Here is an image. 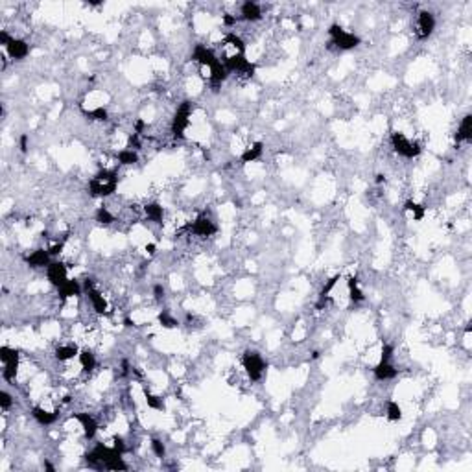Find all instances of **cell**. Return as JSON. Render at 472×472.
Here are the masks:
<instances>
[{"instance_id": "60d3db41", "label": "cell", "mask_w": 472, "mask_h": 472, "mask_svg": "<svg viewBox=\"0 0 472 472\" xmlns=\"http://www.w3.org/2000/svg\"><path fill=\"white\" fill-rule=\"evenodd\" d=\"M146 251H148L149 255H153V253H155V245L153 244H148V245H146Z\"/></svg>"}, {"instance_id": "f35d334b", "label": "cell", "mask_w": 472, "mask_h": 472, "mask_svg": "<svg viewBox=\"0 0 472 472\" xmlns=\"http://www.w3.org/2000/svg\"><path fill=\"white\" fill-rule=\"evenodd\" d=\"M19 146H21V151H23V153L28 151V135H21V138H19Z\"/></svg>"}, {"instance_id": "603a6c76", "label": "cell", "mask_w": 472, "mask_h": 472, "mask_svg": "<svg viewBox=\"0 0 472 472\" xmlns=\"http://www.w3.org/2000/svg\"><path fill=\"white\" fill-rule=\"evenodd\" d=\"M347 288H349V297H351V301H353V302H362L365 299L364 291L360 290L358 279H356V277H349Z\"/></svg>"}, {"instance_id": "ba28073f", "label": "cell", "mask_w": 472, "mask_h": 472, "mask_svg": "<svg viewBox=\"0 0 472 472\" xmlns=\"http://www.w3.org/2000/svg\"><path fill=\"white\" fill-rule=\"evenodd\" d=\"M46 279L50 284H54L56 288L67 282L69 280V271H67V266L63 262H50L48 267H46Z\"/></svg>"}, {"instance_id": "4316f807", "label": "cell", "mask_w": 472, "mask_h": 472, "mask_svg": "<svg viewBox=\"0 0 472 472\" xmlns=\"http://www.w3.org/2000/svg\"><path fill=\"white\" fill-rule=\"evenodd\" d=\"M96 222L102 225H111L114 222V216L107 211V207H100L96 211Z\"/></svg>"}, {"instance_id": "d6986e66", "label": "cell", "mask_w": 472, "mask_h": 472, "mask_svg": "<svg viewBox=\"0 0 472 472\" xmlns=\"http://www.w3.org/2000/svg\"><path fill=\"white\" fill-rule=\"evenodd\" d=\"M144 214L153 223H163V220H165V209L159 203H148L144 207Z\"/></svg>"}, {"instance_id": "2e32d148", "label": "cell", "mask_w": 472, "mask_h": 472, "mask_svg": "<svg viewBox=\"0 0 472 472\" xmlns=\"http://www.w3.org/2000/svg\"><path fill=\"white\" fill-rule=\"evenodd\" d=\"M52 255L48 253V249H35L30 256H26V264L30 267H48L50 264Z\"/></svg>"}, {"instance_id": "e575fe53", "label": "cell", "mask_w": 472, "mask_h": 472, "mask_svg": "<svg viewBox=\"0 0 472 472\" xmlns=\"http://www.w3.org/2000/svg\"><path fill=\"white\" fill-rule=\"evenodd\" d=\"M63 247H65V242H57V244H54L52 247H48V253H50L52 256H57L63 251Z\"/></svg>"}, {"instance_id": "52a82bcc", "label": "cell", "mask_w": 472, "mask_h": 472, "mask_svg": "<svg viewBox=\"0 0 472 472\" xmlns=\"http://www.w3.org/2000/svg\"><path fill=\"white\" fill-rule=\"evenodd\" d=\"M435 30V17L430 12H421L417 15V30L415 34L421 41L428 39Z\"/></svg>"}, {"instance_id": "b9f144b4", "label": "cell", "mask_w": 472, "mask_h": 472, "mask_svg": "<svg viewBox=\"0 0 472 472\" xmlns=\"http://www.w3.org/2000/svg\"><path fill=\"white\" fill-rule=\"evenodd\" d=\"M45 468H48V470H56V468H54V465H50V463H45Z\"/></svg>"}, {"instance_id": "d6a6232c", "label": "cell", "mask_w": 472, "mask_h": 472, "mask_svg": "<svg viewBox=\"0 0 472 472\" xmlns=\"http://www.w3.org/2000/svg\"><path fill=\"white\" fill-rule=\"evenodd\" d=\"M0 406H2V410H4V411H8L13 406V398H12V395H10L8 391L0 393Z\"/></svg>"}, {"instance_id": "7c38bea8", "label": "cell", "mask_w": 472, "mask_h": 472, "mask_svg": "<svg viewBox=\"0 0 472 472\" xmlns=\"http://www.w3.org/2000/svg\"><path fill=\"white\" fill-rule=\"evenodd\" d=\"M6 52H8V56L12 57V59H17V61H19V59H24V57L30 54V45L26 43V41L15 39V37H13L12 43L6 46Z\"/></svg>"}, {"instance_id": "ab89813d", "label": "cell", "mask_w": 472, "mask_h": 472, "mask_svg": "<svg viewBox=\"0 0 472 472\" xmlns=\"http://www.w3.org/2000/svg\"><path fill=\"white\" fill-rule=\"evenodd\" d=\"M144 125H146V124H144V120H137V124H135V133H137V135H140V133H142Z\"/></svg>"}, {"instance_id": "8992f818", "label": "cell", "mask_w": 472, "mask_h": 472, "mask_svg": "<svg viewBox=\"0 0 472 472\" xmlns=\"http://www.w3.org/2000/svg\"><path fill=\"white\" fill-rule=\"evenodd\" d=\"M190 114H192V103L183 102L176 111V116L172 120V133L176 138L185 137V131L190 125Z\"/></svg>"}, {"instance_id": "83f0119b", "label": "cell", "mask_w": 472, "mask_h": 472, "mask_svg": "<svg viewBox=\"0 0 472 472\" xmlns=\"http://www.w3.org/2000/svg\"><path fill=\"white\" fill-rule=\"evenodd\" d=\"M146 404H148V408H151V410H159V411L165 410L163 398L157 397V395H151V393H146Z\"/></svg>"}, {"instance_id": "e0dca14e", "label": "cell", "mask_w": 472, "mask_h": 472, "mask_svg": "<svg viewBox=\"0 0 472 472\" xmlns=\"http://www.w3.org/2000/svg\"><path fill=\"white\" fill-rule=\"evenodd\" d=\"M240 19H244V21H249V23H255V21H260L262 19V10L260 6L256 4V2H244L242 4V8H240Z\"/></svg>"}, {"instance_id": "d590c367", "label": "cell", "mask_w": 472, "mask_h": 472, "mask_svg": "<svg viewBox=\"0 0 472 472\" xmlns=\"http://www.w3.org/2000/svg\"><path fill=\"white\" fill-rule=\"evenodd\" d=\"M236 23H238V17H236V15H231V13H225V15H223V24H225V26H234Z\"/></svg>"}, {"instance_id": "9c48e42d", "label": "cell", "mask_w": 472, "mask_h": 472, "mask_svg": "<svg viewBox=\"0 0 472 472\" xmlns=\"http://www.w3.org/2000/svg\"><path fill=\"white\" fill-rule=\"evenodd\" d=\"M192 59L196 63H199V67H205V69H211L214 63L220 61V57L211 48H207L205 45H196V48L192 52Z\"/></svg>"}, {"instance_id": "30bf717a", "label": "cell", "mask_w": 472, "mask_h": 472, "mask_svg": "<svg viewBox=\"0 0 472 472\" xmlns=\"http://www.w3.org/2000/svg\"><path fill=\"white\" fill-rule=\"evenodd\" d=\"M472 140V114H465L461 118L457 131H455V144L470 142Z\"/></svg>"}, {"instance_id": "8d00e7d4", "label": "cell", "mask_w": 472, "mask_h": 472, "mask_svg": "<svg viewBox=\"0 0 472 472\" xmlns=\"http://www.w3.org/2000/svg\"><path fill=\"white\" fill-rule=\"evenodd\" d=\"M113 448H114V450H118L120 454H124V452H125V443H124V439H122V437H114Z\"/></svg>"}, {"instance_id": "1f68e13d", "label": "cell", "mask_w": 472, "mask_h": 472, "mask_svg": "<svg viewBox=\"0 0 472 472\" xmlns=\"http://www.w3.org/2000/svg\"><path fill=\"white\" fill-rule=\"evenodd\" d=\"M87 116H91V118H94V120H100V122H105L107 120V111L103 107H96V109H92V111H87Z\"/></svg>"}, {"instance_id": "4dcf8cb0", "label": "cell", "mask_w": 472, "mask_h": 472, "mask_svg": "<svg viewBox=\"0 0 472 472\" xmlns=\"http://www.w3.org/2000/svg\"><path fill=\"white\" fill-rule=\"evenodd\" d=\"M151 450H153V454L157 455V457H166V446H165V443L161 441V439H151Z\"/></svg>"}, {"instance_id": "ac0fdd59", "label": "cell", "mask_w": 472, "mask_h": 472, "mask_svg": "<svg viewBox=\"0 0 472 472\" xmlns=\"http://www.w3.org/2000/svg\"><path fill=\"white\" fill-rule=\"evenodd\" d=\"M373 373H375L376 380H391V378H395V376H397V369H395V365H393L391 362H384V360H380V362H378V365H376L375 369H373Z\"/></svg>"}, {"instance_id": "7402d4cb", "label": "cell", "mask_w": 472, "mask_h": 472, "mask_svg": "<svg viewBox=\"0 0 472 472\" xmlns=\"http://www.w3.org/2000/svg\"><path fill=\"white\" fill-rule=\"evenodd\" d=\"M262 151H264V144L255 142L253 146L245 148V151L242 153V163H255L256 159H260Z\"/></svg>"}, {"instance_id": "4fadbf2b", "label": "cell", "mask_w": 472, "mask_h": 472, "mask_svg": "<svg viewBox=\"0 0 472 472\" xmlns=\"http://www.w3.org/2000/svg\"><path fill=\"white\" fill-rule=\"evenodd\" d=\"M32 417H34L39 424H43V426H50V424H54V422L59 419V411H50V410H46V408L35 406V408H32Z\"/></svg>"}, {"instance_id": "7bdbcfd3", "label": "cell", "mask_w": 472, "mask_h": 472, "mask_svg": "<svg viewBox=\"0 0 472 472\" xmlns=\"http://www.w3.org/2000/svg\"><path fill=\"white\" fill-rule=\"evenodd\" d=\"M384 181V176H376V183H382Z\"/></svg>"}, {"instance_id": "44dd1931", "label": "cell", "mask_w": 472, "mask_h": 472, "mask_svg": "<svg viewBox=\"0 0 472 472\" xmlns=\"http://www.w3.org/2000/svg\"><path fill=\"white\" fill-rule=\"evenodd\" d=\"M78 354H80V351H78L76 345H59L56 349V358L59 362H69V360H72Z\"/></svg>"}, {"instance_id": "74e56055", "label": "cell", "mask_w": 472, "mask_h": 472, "mask_svg": "<svg viewBox=\"0 0 472 472\" xmlns=\"http://www.w3.org/2000/svg\"><path fill=\"white\" fill-rule=\"evenodd\" d=\"M153 295L157 301H163V299H165V288H163V284L153 286Z\"/></svg>"}, {"instance_id": "5b68a950", "label": "cell", "mask_w": 472, "mask_h": 472, "mask_svg": "<svg viewBox=\"0 0 472 472\" xmlns=\"http://www.w3.org/2000/svg\"><path fill=\"white\" fill-rule=\"evenodd\" d=\"M0 362H2V376L4 380H13L19 371V351L12 347H0Z\"/></svg>"}, {"instance_id": "6da1fadb", "label": "cell", "mask_w": 472, "mask_h": 472, "mask_svg": "<svg viewBox=\"0 0 472 472\" xmlns=\"http://www.w3.org/2000/svg\"><path fill=\"white\" fill-rule=\"evenodd\" d=\"M118 187V177H116V172L107 170L103 168L92 177L91 183H89V192H91L92 198H107L116 190Z\"/></svg>"}, {"instance_id": "5bb4252c", "label": "cell", "mask_w": 472, "mask_h": 472, "mask_svg": "<svg viewBox=\"0 0 472 472\" xmlns=\"http://www.w3.org/2000/svg\"><path fill=\"white\" fill-rule=\"evenodd\" d=\"M76 419L80 421L81 428H83V433H85L87 439H92L98 432V421L91 413H76Z\"/></svg>"}, {"instance_id": "ffe728a7", "label": "cell", "mask_w": 472, "mask_h": 472, "mask_svg": "<svg viewBox=\"0 0 472 472\" xmlns=\"http://www.w3.org/2000/svg\"><path fill=\"white\" fill-rule=\"evenodd\" d=\"M78 358H80L81 369L85 371V373H92V371H94V367H96V358H94V354H92L89 349L80 351Z\"/></svg>"}, {"instance_id": "f546056e", "label": "cell", "mask_w": 472, "mask_h": 472, "mask_svg": "<svg viewBox=\"0 0 472 472\" xmlns=\"http://www.w3.org/2000/svg\"><path fill=\"white\" fill-rule=\"evenodd\" d=\"M338 280H340V275H334L332 279H329V280H327V284H325L323 288H321V291H319V297H321V299H325V297H329V293H330V291H332V290H334V288H336V284H338Z\"/></svg>"}, {"instance_id": "277c9868", "label": "cell", "mask_w": 472, "mask_h": 472, "mask_svg": "<svg viewBox=\"0 0 472 472\" xmlns=\"http://www.w3.org/2000/svg\"><path fill=\"white\" fill-rule=\"evenodd\" d=\"M391 146L398 155H402L406 159H413V157H417V155L421 153L419 142H413V140H410L404 133H398V131H395L391 135Z\"/></svg>"}, {"instance_id": "8fae6325", "label": "cell", "mask_w": 472, "mask_h": 472, "mask_svg": "<svg viewBox=\"0 0 472 472\" xmlns=\"http://www.w3.org/2000/svg\"><path fill=\"white\" fill-rule=\"evenodd\" d=\"M216 231L218 229H216V225H214V222L207 216H199L198 220L192 223V233L198 234V236H212Z\"/></svg>"}, {"instance_id": "484cf974", "label": "cell", "mask_w": 472, "mask_h": 472, "mask_svg": "<svg viewBox=\"0 0 472 472\" xmlns=\"http://www.w3.org/2000/svg\"><path fill=\"white\" fill-rule=\"evenodd\" d=\"M404 211H408L413 214V220H417V222H421L422 218H424V207H421L419 203H415V201H406L404 203Z\"/></svg>"}, {"instance_id": "f1b7e54d", "label": "cell", "mask_w": 472, "mask_h": 472, "mask_svg": "<svg viewBox=\"0 0 472 472\" xmlns=\"http://www.w3.org/2000/svg\"><path fill=\"white\" fill-rule=\"evenodd\" d=\"M159 323L165 327V329H176L177 325H179V321H177L176 318H172L168 312H161L159 313Z\"/></svg>"}, {"instance_id": "3957f363", "label": "cell", "mask_w": 472, "mask_h": 472, "mask_svg": "<svg viewBox=\"0 0 472 472\" xmlns=\"http://www.w3.org/2000/svg\"><path fill=\"white\" fill-rule=\"evenodd\" d=\"M242 365H244L245 373L253 382L260 380L264 376V371H266V362L255 351H245L244 356H242Z\"/></svg>"}, {"instance_id": "d4e9b609", "label": "cell", "mask_w": 472, "mask_h": 472, "mask_svg": "<svg viewBox=\"0 0 472 472\" xmlns=\"http://www.w3.org/2000/svg\"><path fill=\"white\" fill-rule=\"evenodd\" d=\"M386 415L389 421L397 422L402 419V408L398 406V402H395V400H389L386 406Z\"/></svg>"}, {"instance_id": "cb8c5ba5", "label": "cell", "mask_w": 472, "mask_h": 472, "mask_svg": "<svg viewBox=\"0 0 472 472\" xmlns=\"http://www.w3.org/2000/svg\"><path fill=\"white\" fill-rule=\"evenodd\" d=\"M118 163L124 166H131L135 165V163H138V153L135 151V149L131 148H124L118 151Z\"/></svg>"}, {"instance_id": "836d02e7", "label": "cell", "mask_w": 472, "mask_h": 472, "mask_svg": "<svg viewBox=\"0 0 472 472\" xmlns=\"http://www.w3.org/2000/svg\"><path fill=\"white\" fill-rule=\"evenodd\" d=\"M393 345H389V343H384V347H382V356L380 360H384V362H391V356H393Z\"/></svg>"}, {"instance_id": "7a4b0ae2", "label": "cell", "mask_w": 472, "mask_h": 472, "mask_svg": "<svg viewBox=\"0 0 472 472\" xmlns=\"http://www.w3.org/2000/svg\"><path fill=\"white\" fill-rule=\"evenodd\" d=\"M329 37L330 45H336L340 50H353L360 45V37L354 34H349L340 26V24H332L329 28Z\"/></svg>"}, {"instance_id": "9a60e30c", "label": "cell", "mask_w": 472, "mask_h": 472, "mask_svg": "<svg viewBox=\"0 0 472 472\" xmlns=\"http://www.w3.org/2000/svg\"><path fill=\"white\" fill-rule=\"evenodd\" d=\"M81 291H83V286H81L76 279H69L67 282H63V284L57 288L59 299H70V297H78Z\"/></svg>"}]
</instances>
